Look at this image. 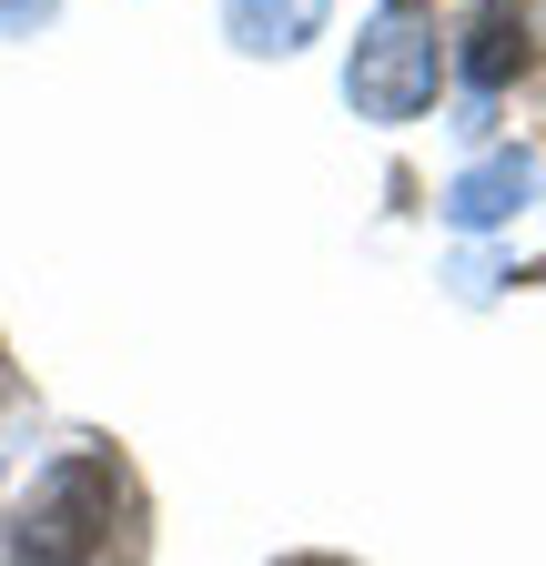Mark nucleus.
Returning a JSON list of instances; mask_svg holds the SVG:
<instances>
[{
  "instance_id": "obj_6",
  "label": "nucleus",
  "mask_w": 546,
  "mask_h": 566,
  "mask_svg": "<svg viewBox=\"0 0 546 566\" xmlns=\"http://www.w3.org/2000/svg\"><path fill=\"white\" fill-rule=\"evenodd\" d=\"M51 21V0H0V31H41Z\"/></svg>"
},
{
  "instance_id": "obj_3",
  "label": "nucleus",
  "mask_w": 546,
  "mask_h": 566,
  "mask_svg": "<svg viewBox=\"0 0 546 566\" xmlns=\"http://www.w3.org/2000/svg\"><path fill=\"white\" fill-rule=\"evenodd\" d=\"M536 31H546V0H475V11H465V82L475 92H506L516 82V71L536 61Z\"/></svg>"
},
{
  "instance_id": "obj_5",
  "label": "nucleus",
  "mask_w": 546,
  "mask_h": 566,
  "mask_svg": "<svg viewBox=\"0 0 546 566\" xmlns=\"http://www.w3.org/2000/svg\"><path fill=\"white\" fill-rule=\"evenodd\" d=\"M324 11H334V0H223V21H233V41H243V51H263V61H284V51H304V41L324 31Z\"/></svg>"
},
{
  "instance_id": "obj_1",
  "label": "nucleus",
  "mask_w": 546,
  "mask_h": 566,
  "mask_svg": "<svg viewBox=\"0 0 546 566\" xmlns=\"http://www.w3.org/2000/svg\"><path fill=\"white\" fill-rule=\"evenodd\" d=\"M122 506H132V485H122L112 455L41 465V485L11 516V566H102V546L122 536Z\"/></svg>"
},
{
  "instance_id": "obj_4",
  "label": "nucleus",
  "mask_w": 546,
  "mask_h": 566,
  "mask_svg": "<svg viewBox=\"0 0 546 566\" xmlns=\"http://www.w3.org/2000/svg\"><path fill=\"white\" fill-rule=\"evenodd\" d=\"M526 192H536V163H526V153H486V163H465V172H455L445 212H455L465 233H486V223H506Z\"/></svg>"
},
{
  "instance_id": "obj_2",
  "label": "nucleus",
  "mask_w": 546,
  "mask_h": 566,
  "mask_svg": "<svg viewBox=\"0 0 546 566\" xmlns=\"http://www.w3.org/2000/svg\"><path fill=\"white\" fill-rule=\"evenodd\" d=\"M345 102H355L365 122H416V112L435 102V21L375 11L365 41H355V61H345Z\"/></svg>"
},
{
  "instance_id": "obj_7",
  "label": "nucleus",
  "mask_w": 546,
  "mask_h": 566,
  "mask_svg": "<svg viewBox=\"0 0 546 566\" xmlns=\"http://www.w3.org/2000/svg\"><path fill=\"white\" fill-rule=\"evenodd\" d=\"M284 566H345V556H284Z\"/></svg>"
}]
</instances>
